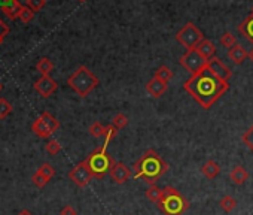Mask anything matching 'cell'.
I'll use <instances>...</instances> for the list:
<instances>
[{"label":"cell","mask_w":253,"mask_h":215,"mask_svg":"<svg viewBox=\"0 0 253 215\" xmlns=\"http://www.w3.org/2000/svg\"><path fill=\"white\" fill-rule=\"evenodd\" d=\"M197 51L206 58V60L208 62L210 58H213L215 57V52H216V47L213 45V42L211 41H208V39H203V41L198 44V47H197Z\"/></svg>","instance_id":"obj_16"},{"label":"cell","mask_w":253,"mask_h":215,"mask_svg":"<svg viewBox=\"0 0 253 215\" xmlns=\"http://www.w3.org/2000/svg\"><path fill=\"white\" fill-rule=\"evenodd\" d=\"M201 172L206 178L208 180H215L216 177H219L221 175V166L215 162V160H208L201 167Z\"/></svg>","instance_id":"obj_15"},{"label":"cell","mask_w":253,"mask_h":215,"mask_svg":"<svg viewBox=\"0 0 253 215\" xmlns=\"http://www.w3.org/2000/svg\"><path fill=\"white\" fill-rule=\"evenodd\" d=\"M107 147H100L94 149L88 157L85 159V163L88 169L91 170L94 178H103L106 173H110L112 167L115 166V160L112 155L106 151Z\"/></svg>","instance_id":"obj_5"},{"label":"cell","mask_w":253,"mask_h":215,"mask_svg":"<svg viewBox=\"0 0 253 215\" xmlns=\"http://www.w3.org/2000/svg\"><path fill=\"white\" fill-rule=\"evenodd\" d=\"M18 215H33L30 211H27V209H24V211H21V212H18Z\"/></svg>","instance_id":"obj_38"},{"label":"cell","mask_w":253,"mask_h":215,"mask_svg":"<svg viewBox=\"0 0 253 215\" xmlns=\"http://www.w3.org/2000/svg\"><path fill=\"white\" fill-rule=\"evenodd\" d=\"M36 69H37L39 72H41V75H42V76H45V75H49V73L52 72L54 65H52V62L49 60L48 57H42L41 60L37 62Z\"/></svg>","instance_id":"obj_21"},{"label":"cell","mask_w":253,"mask_h":215,"mask_svg":"<svg viewBox=\"0 0 253 215\" xmlns=\"http://www.w3.org/2000/svg\"><path fill=\"white\" fill-rule=\"evenodd\" d=\"M157 206L163 211L164 215H183L189 208V202L178 188L167 185L163 188V198Z\"/></svg>","instance_id":"obj_3"},{"label":"cell","mask_w":253,"mask_h":215,"mask_svg":"<svg viewBox=\"0 0 253 215\" xmlns=\"http://www.w3.org/2000/svg\"><path fill=\"white\" fill-rule=\"evenodd\" d=\"M79 2H87V0H79Z\"/></svg>","instance_id":"obj_41"},{"label":"cell","mask_w":253,"mask_h":215,"mask_svg":"<svg viewBox=\"0 0 253 215\" xmlns=\"http://www.w3.org/2000/svg\"><path fill=\"white\" fill-rule=\"evenodd\" d=\"M34 18V11L30 9L27 5L21 8V12H19V19H21L23 23H30L31 19Z\"/></svg>","instance_id":"obj_30"},{"label":"cell","mask_w":253,"mask_h":215,"mask_svg":"<svg viewBox=\"0 0 253 215\" xmlns=\"http://www.w3.org/2000/svg\"><path fill=\"white\" fill-rule=\"evenodd\" d=\"M46 151L51 154V155H55V154H58L61 151V144L58 142V141H55V139H51V141H48V144H46Z\"/></svg>","instance_id":"obj_32"},{"label":"cell","mask_w":253,"mask_h":215,"mask_svg":"<svg viewBox=\"0 0 253 215\" xmlns=\"http://www.w3.org/2000/svg\"><path fill=\"white\" fill-rule=\"evenodd\" d=\"M21 8H23V5L19 3L18 0H12L11 3H8V5L2 6V11H3V14H5L8 18L15 19V18H18V17H19V12H21Z\"/></svg>","instance_id":"obj_19"},{"label":"cell","mask_w":253,"mask_h":215,"mask_svg":"<svg viewBox=\"0 0 253 215\" xmlns=\"http://www.w3.org/2000/svg\"><path fill=\"white\" fill-rule=\"evenodd\" d=\"M207 67L215 73L219 80H222L223 83H228L229 80H231V76H232V72H231V69L221 60V58H218V57H213V58H210V60L207 62Z\"/></svg>","instance_id":"obj_10"},{"label":"cell","mask_w":253,"mask_h":215,"mask_svg":"<svg viewBox=\"0 0 253 215\" xmlns=\"http://www.w3.org/2000/svg\"><path fill=\"white\" fill-rule=\"evenodd\" d=\"M67 84L77 96L87 97L97 85L100 84V81L87 66H79L69 76Z\"/></svg>","instance_id":"obj_4"},{"label":"cell","mask_w":253,"mask_h":215,"mask_svg":"<svg viewBox=\"0 0 253 215\" xmlns=\"http://www.w3.org/2000/svg\"><path fill=\"white\" fill-rule=\"evenodd\" d=\"M57 83L52 80L49 75H45V76H41L39 80L34 83V90L41 94L42 97H49L52 96L55 91H57Z\"/></svg>","instance_id":"obj_11"},{"label":"cell","mask_w":253,"mask_h":215,"mask_svg":"<svg viewBox=\"0 0 253 215\" xmlns=\"http://www.w3.org/2000/svg\"><path fill=\"white\" fill-rule=\"evenodd\" d=\"M45 5H46V0H27V6L33 9L34 12L41 11Z\"/></svg>","instance_id":"obj_34"},{"label":"cell","mask_w":253,"mask_h":215,"mask_svg":"<svg viewBox=\"0 0 253 215\" xmlns=\"http://www.w3.org/2000/svg\"><path fill=\"white\" fill-rule=\"evenodd\" d=\"M12 0H0V8L2 6H5V5H8V3H11Z\"/></svg>","instance_id":"obj_37"},{"label":"cell","mask_w":253,"mask_h":215,"mask_svg":"<svg viewBox=\"0 0 253 215\" xmlns=\"http://www.w3.org/2000/svg\"><path fill=\"white\" fill-rule=\"evenodd\" d=\"M173 76H174V73L168 66H161L153 73V78H158V80H161L164 83H168L170 80H173Z\"/></svg>","instance_id":"obj_22"},{"label":"cell","mask_w":253,"mask_h":215,"mask_svg":"<svg viewBox=\"0 0 253 215\" xmlns=\"http://www.w3.org/2000/svg\"><path fill=\"white\" fill-rule=\"evenodd\" d=\"M118 129H116L115 126H112V124H109L107 127H106V133H104V136H103V138H104V147H107L109 145V142L112 141V139H115L116 138V134H118Z\"/></svg>","instance_id":"obj_28"},{"label":"cell","mask_w":253,"mask_h":215,"mask_svg":"<svg viewBox=\"0 0 253 215\" xmlns=\"http://www.w3.org/2000/svg\"><path fill=\"white\" fill-rule=\"evenodd\" d=\"M219 205H221V208L228 214V212H232L236 209V206H237V200L232 198V196H229V194H226V196H223L221 200H219Z\"/></svg>","instance_id":"obj_23"},{"label":"cell","mask_w":253,"mask_h":215,"mask_svg":"<svg viewBox=\"0 0 253 215\" xmlns=\"http://www.w3.org/2000/svg\"><path fill=\"white\" fill-rule=\"evenodd\" d=\"M146 91L152 97H155V99H158V97H161L167 91V83L158 80V78H152V80L146 84Z\"/></svg>","instance_id":"obj_13"},{"label":"cell","mask_w":253,"mask_h":215,"mask_svg":"<svg viewBox=\"0 0 253 215\" xmlns=\"http://www.w3.org/2000/svg\"><path fill=\"white\" fill-rule=\"evenodd\" d=\"M228 87L229 84L219 80L208 67L191 75L183 84L185 91L204 109H210L215 105L225 94Z\"/></svg>","instance_id":"obj_1"},{"label":"cell","mask_w":253,"mask_h":215,"mask_svg":"<svg viewBox=\"0 0 253 215\" xmlns=\"http://www.w3.org/2000/svg\"><path fill=\"white\" fill-rule=\"evenodd\" d=\"M252 14H253V6H252Z\"/></svg>","instance_id":"obj_42"},{"label":"cell","mask_w":253,"mask_h":215,"mask_svg":"<svg viewBox=\"0 0 253 215\" xmlns=\"http://www.w3.org/2000/svg\"><path fill=\"white\" fill-rule=\"evenodd\" d=\"M179 63H180V66H183L191 75L198 73L200 70H203L204 67H207V60L197 51V48L186 50V52L180 57Z\"/></svg>","instance_id":"obj_8"},{"label":"cell","mask_w":253,"mask_h":215,"mask_svg":"<svg viewBox=\"0 0 253 215\" xmlns=\"http://www.w3.org/2000/svg\"><path fill=\"white\" fill-rule=\"evenodd\" d=\"M60 215H77V212H76V209H74L73 206L67 205V206H64V208L61 209Z\"/></svg>","instance_id":"obj_36"},{"label":"cell","mask_w":253,"mask_h":215,"mask_svg":"<svg viewBox=\"0 0 253 215\" xmlns=\"http://www.w3.org/2000/svg\"><path fill=\"white\" fill-rule=\"evenodd\" d=\"M58 129H60V123H58V120L49 112H44L31 124V130L34 132V134L42 139L49 138V136H52Z\"/></svg>","instance_id":"obj_6"},{"label":"cell","mask_w":253,"mask_h":215,"mask_svg":"<svg viewBox=\"0 0 253 215\" xmlns=\"http://www.w3.org/2000/svg\"><path fill=\"white\" fill-rule=\"evenodd\" d=\"M8 33H9V27L2 21V19H0V44L3 42V39L8 36Z\"/></svg>","instance_id":"obj_35"},{"label":"cell","mask_w":253,"mask_h":215,"mask_svg":"<svg viewBox=\"0 0 253 215\" xmlns=\"http://www.w3.org/2000/svg\"><path fill=\"white\" fill-rule=\"evenodd\" d=\"M128 124V118H127V115L119 112V114H116L113 116V120H112V126H115L118 130H122L124 127H127Z\"/></svg>","instance_id":"obj_26"},{"label":"cell","mask_w":253,"mask_h":215,"mask_svg":"<svg viewBox=\"0 0 253 215\" xmlns=\"http://www.w3.org/2000/svg\"><path fill=\"white\" fill-rule=\"evenodd\" d=\"M249 57H250V60L253 62V48H252V51L249 52Z\"/></svg>","instance_id":"obj_39"},{"label":"cell","mask_w":253,"mask_h":215,"mask_svg":"<svg viewBox=\"0 0 253 215\" xmlns=\"http://www.w3.org/2000/svg\"><path fill=\"white\" fill-rule=\"evenodd\" d=\"M228 57H229V60L234 65H241L246 58L249 57V52L246 51L244 47L237 44L236 47H232L231 50H228Z\"/></svg>","instance_id":"obj_14"},{"label":"cell","mask_w":253,"mask_h":215,"mask_svg":"<svg viewBox=\"0 0 253 215\" xmlns=\"http://www.w3.org/2000/svg\"><path fill=\"white\" fill-rule=\"evenodd\" d=\"M168 169L170 165L155 149L145 151V154L133 166L134 177L149 185L157 184V181L168 172Z\"/></svg>","instance_id":"obj_2"},{"label":"cell","mask_w":253,"mask_h":215,"mask_svg":"<svg viewBox=\"0 0 253 215\" xmlns=\"http://www.w3.org/2000/svg\"><path fill=\"white\" fill-rule=\"evenodd\" d=\"M31 180H33V182H34V185H37V187H45L48 182H49V180H46L45 177H44V175H41V173H39L37 170H36V173L33 175V177H31Z\"/></svg>","instance_id":"obj_33"},{"label":"cell","mask_w":253,"mask_h":215,"mask_svg":"<svg viewBox=\"0 0 253 215\" xmlns=\"http://www.w3.org/2000/svg\"><path fill=\"white\" fill-rule=\"evenodd\" d=\"M69 178H70L77 187L84 188V187H87V185L91 182V180H92L94 177H92L91 170L88 169V166H87V163H85V160H84V162H81L79 165H76V166L70 170Z\"/></svg>","instance_id":"obj_9"},{"label":"cell","mask_w":253,"mask_h":215,"mask_svg":"<svg viewBox=\"0 0 253 215\" xmlns=\"http://www.w3.org/2000/svg\"><path fill=\"white\" fill-rule=\"evenodd\" d=\"M0 91H2V84H0Z\"/></svg>","instance_id":"obj_40"},{"label":"cell","mask_w":253,"mask_h":215,"mask_svg":"<svg viewBox=\"0 0 253 215\" xmlns=\"http://www.w3.org/2000/svg\"><path fill=\"white\" fill-rule=\"evenodd\" d=\"M89 134L91 136H94V138H103L104 136V133H106V127L102 124V123H99V121H95V123H92L91 126H89Z\"/></svg>","instance_id":"obj_24"},{"label":"cell","mask_w":253,"mask_h":215,"mask_svg":"<svg viewBox=\"0 0 253 215\" xmlns=\"http://www.w3.org/2000/svg\"><path fill=\"white\" fill-rule=\"evenodd\" d=\"M131 170L125 166V163L122 162H118V163H115V166L112 167L110 170V178L116 182V184H125L130 178H131Z\"/></svg>","instance_id":"obj_12"},{"label":"cell","mask_w":253,"mask_h":215,"mask_svg":"<svg viewBox=\"0 0 253 215\" xmlns=\"http://www.w3.org/2000/svg\"><path fill=\"white\" fill-rule=\"evenodd\" d=\"M37 172L41 173V175H44V177H45L46 180H49V181L54 178V175H55V169H54L49 163H44L41 167L37 169Z\"/></svg>","instance_id":"obj_27"},{"label":"cell","mask_w":253,"mask_h":215,"mask_svg":"<svg viewBox=\"0 0 253 215\" xmlns=\"http://www.w3.org/2000/svg\"><path fill=\"white\" fill-rule=\"evenodd\" d=\"M203 39H204V36H203L201 30L192 23H186L176 34V41L186 50L197 48Z\"/></svg>","instance_id":"obj_7"},{"label":"cell","mask_w":253,"mask_h":215,"mask_svg":"<svg viewBox=\"0 0 253 215\" xmlns=\"http://www.w3.org/2000/svg\"><path fill=\"white\" fill-rule=\"evenodd\" d=\"M11 112H12V105L6 99H0V120L6 118Z\"/></svg>","instance_id":"obj_31"},{"label":"cell","mask_w":253,"mask_h":215,"mask_svg":"<svg viewBox=\"0 0 253 215\" xmlns=\"http://www.w3.org/2000/svg\"><path fill=\"white\" fill-rule=\"evenodd\" d=\"M146 198L150 202H153L155 205H157L161 200V198H163V188H160L157 184L149 185V188L146 190Z\"/></svg>","instance_id":"obj_20"},{"label":"cell","mask_w":253,"mask_h":215,"mask_svg":"<svg viewBox=\"0 0 253 215\" xmlns=\"http://www.w3.org/2000/svg\"><path fill=\"white\" fill-rule=\"evenodd\" d=\"M221 44H222V47L231 50L232 47L237 45V37H236L234 34H232V33H223V34L221 36Z\"/></svg>","instance_id":"obj_25"},{"label":"cell","mask_w":253,"mask_h":215,"mask_svg":"<svg viewBox=\"0 0 253 215\" xmlns=\"http://www.w3.org/2000/svg\"><path fill=\"white\" fill-rule=\"evenodd\" d=\"M238 32L247 39L249 42L253 44V14H250L244 21L238 26Z\"/></svg>","instance_id":"obj_18"},{"label":"cell","mask_w":253,"mask_h":215,"mask_svg":"<svg viewBox=\"0 0 253 215\" xmlns=\"http://www.w3.org/2000/svg\"><path fill=\"white\" fill-rule=\"evenodd\" d=\"M243 144L253 152V126L249 127L244 133H243V138H241Z\"/></svg>","instance_id":"obj_29"},{"label":"cell","mask_w":253,"mask_h":215,"mask_svg":"<svg viewBox=\"0 0 253 215\" xmlns=\"http://www.w3.org/2000/svg\"><path fill=\"white\" fill-rule=\"evenodd\" d=\"M229 178L232 180V182L237 185H243L246 184V181L249 180V172L243 167V166H236L234 169L231 170Z\"/></svg>","instance_id":"obj_17"}]
</instances>
